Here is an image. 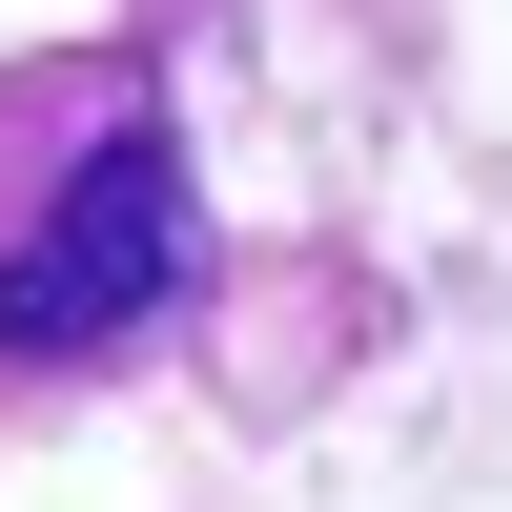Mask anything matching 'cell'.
<instances>
[{
    "label": "cell",
    "instance_id": "1",
    "mask_svg": "<svg viewBox=\"0 0 512 512\" xmlns=\"http://www.w3.org/2000/svg\"><path fill=\"white\" fill-rule=\"evenodd\" d=\"M205 267L185 205V103L144 41H41L0 62V410L123 369Z\"/></svg>",
    "mask_w": 512,
    "mask_h": 512
}]
</instances>
